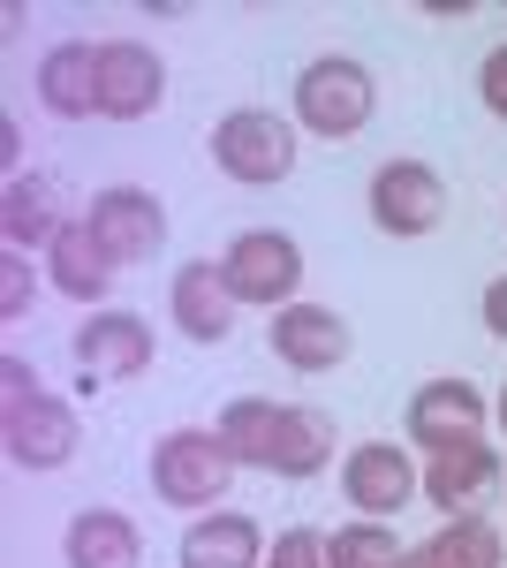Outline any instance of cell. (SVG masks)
Wrapping results in <instances>:
<instances>
[{
  "label": "cell",
  "mask_w": 507,
  "mask_h": 568,
  "mask_svg": "<svg viewBox=\"0 0 507 568\" xmlns=\"http://www.w3.org/2000/svg\"><path fill=\"white\" fill-rule=\"evenodd\" d=\"M0 447L16 470H61L77 455V409L45 394L23 356H0Z\"/></svg>",
  "instance_id": "cell-1"
},
{
  "label": "cell",
  "mask_w": 507,
  "mask_h": 568,
  "mask_svg": "<svg viewBox=\"0 0 507 568\" xmlns=\"http://www.w3.org/2000/svg\"><path fill=\"white\" fill-rule=\"evenodd\" d=\"M235 447L220 439V425H174V433L152 439V493L168 508H220L227 485H235Z\"/></svg>",
  "instance_id": "cell-2"
},
{
  "label": "cell",
  "mask_w": 507,
  "mask_h": 568,
  "mask_svg": "<svg viewBox=\"0 0 507 568\" xmlns=\"http://www.w3.org/2000/svg\"><path fill=\"white\" fill-rule=\"evenodd\" d=\"M296 122L273 114V106H235L212 122V168L243 190H265V182H288L296 175Z\"/></svg>",
  "instance_id": "cell-3"
},
{
  "label": "cell",
  "mask_w": 507,
  "mask_h": 568,
  "mask_svg": "<svg viewBox=\"0 0 507 568\" xmlns=\"http://www.w3.org/2000/svg\"><path fill=\"white\" fill-rule=\"evenodd\" d=\"M372 106H379V84H372V69L348 61V53H318L296 77V130L326 136V144L356 136L372 122Z\"/></svg>",
  "instance_id": "cell-4"
},
{
  "label": "cell",
  "mask_w": 507,
  "mask_h": 568,
  "mask_svg": "<svg viewBox=\"0 0 507 568\" xmlns=\"http://www.w3.org/2000/svg\"><path fill=\"white\" fill-rule=\"evenodd\" d=\"M220 273L235 288V304H257V311H288L303 288V243L281 235V227H243L227 251H220Z\"/></svg>",
  "instance_id": "cell-5"
},
{
  "label": "cell",
  "mask_w": 507,
  "mask_h": 568,
  "mask_svg": "<svg viewBox=\"0 0 507 568\" xmlns=\"http://www.w3.org/2000/svg\"><path fill=\"white\" fill-rule=\"evenodd\" d=\"M91 235L107 243V258L114 265H144L160 258V243H168V205L144 190V182H107V190H91Z\"/></svg>",
  "instance_id": "cell-6"
},
{
  "label": "cell",
  "mask_w": 507,
  "mask_h": 568,
  "mask_svg": "<svg viewBox=\"0 0 507 568\" xmlns=\"http://www.w3.org/2000/svg\"><path fill=\"white\" fill-rule=\"evenodd\" d=\"M447 220V182L439 168H424V160H386L379 175H372V227L394 235V243H409V235H432Z\"/></svg>",
  "instance_id": "cell-7"
},
{
  "label": "cell",
  "mask_w": 507,
  "mask_h": 568,
  "mask_svg": "<svg viewBox=\"0 0 507 568\" xmlns=\"http://www.w3.org/2000/svg\"><path fill=\"white\" fill-rule=\"evenodd\" d=\"M168 99V61L144 39H99V114L107 122H144Z\"/></svg>",
  "instance_id": "cell-8"
},
{
  "label": "cell",
  "mask_w": 507,
  "mask_h": 568,
  "mask_svg": "<svg viewBox=\"0 0 507 568\" xmlns=\"http://www.w3.org/2000/svg\"><path fill=\"white\" fill-rule=\"evenodd\" d=\"M341 493H348V508H364V516L379 524V516L409 508V500L424 493V470L409 463V447H394V439H364V447L341 455Z\"/></svg>",
  "instance_id": "cell-9"
},
{
  "label": "cell",
  "mask_w": 507,
  "mask_h": 568,
  "mask_svg": "<svg viewBox=\"0 0 507 568\" xmlns=\"http://www.w3.org/2000/svg\"><path fill=\"white\" fill-rule=\"evenodd\" d=\"M265 342H273V356H281L288 372H334L341 356L356 349V334H348V318H341L334 304H288V311H273Z\"/></svg>",
  "instance_id": "cell-10"
},
{
  "label": "cell",
  "mask_w": 507,
  "mask_h": 568,
  "mask_svg": "<svg viewBox=\"0 0 507 568\" xmlns=\"http://www.w3.org/2000/svg\"><path fill=\"white\" fill-rule=\"evenodd\" d=\"M168 304H174V326L197 342V349H220L227 334H235V288H227V273H220V258H190V265H174V288H168Z\"/></svg>",
  "instance_id": "cell-11"
},
{
  "label": "cell",
  "mask_w": 507,
  "mask_h": 568,
  "mask_svg": "<svg viewBox=\"0 0 507 568\" xmlns=\"http://www.w3.org/2000/svg\"><path fill=\"white\" fill-rule=\"evenodd\" d=\"M69 349L84 364V379H136V372H152V326L136 311H91L69 334Z\"/></svg>",
  "instance_id": "cell-12"
},
{
  "label": "cell",
  "mask_w": 507,
  "mask_h": 568,
  "mask_svg": "<svg viewBox=\"0 0 507 568\" xmlns=\"http://www.w3.org/2000/svg\"><path fill=\"white\" fill-rule=\"evenodd\" d=\"M485 417H493V402L469 387V379H432V387L409 394V439H417L424 455H439L455 439H477Z\"/></svg>",
  "instance_id": "cell-13"
},
{
  "label": "cell",
  "mask_w": 507,
  "mask_h": 568,
  "mask_svg": "<svg viewBox=\"0 0 507 568\" xmlns=\"http://www.w3.org/2000/svg\"><path fill=\"white\" fill-rule=\"evenodd\" d=\"M500 485V447H485L477 439H455V447H439L432 463H424V500L432 508H447V516H477V500Z\"/></svg>",
  "instance_id": "cell-14"
},
{
  "label": "cell",
  "mask_w": 507,
  "mask_h": 568,
  "mask_svg": "<svg viewBox=\"0 0 507 568\" xmlns=\"http://www.w3.org/2000/svg\"><path fill=\"white\" fill-rule=\"evenodd\" d=\"M39 106L53 122H91L99 114V45L61 39L39 53Z\"/></svg>",
  "instance_id": "cell-15"
},
{
  "label": "cell",
  "mask_w": 507,
  "mask_h": 568,
  "mask_svg": "<svg viewBox=\"0 0 507 568\" xmlns=\"http://www.w3.org/2000/svg\"><path fill=\"white\" fill-rule=\"evenodd\" d=\"M326 463H334V417L318 402H281L257 470H273V478H318Z\"/></svg>",
  "instance_id": "cell-16"
},
{
  "label": "cell",
  "mask_w": 507,
  "mask_h": 568,
  "mask_svg": "<svg viewBox=\"0 0 507 568\" xmlns=\"http://www.w3.org/2000/svg\"><path fill=\"white\" fill-rule=\"evenodd\" d=\"M69 227L53 175H8L0 190V243L8 251H53V235Z\"/></svg>",
  "instance_id": "cell-17"
},
{
  "label": "cell",
  "mask_w": 507,
  "mask_h": 568,
  "mask_svg": "<svg viewBox=\"0 0 507 568\" xmlns=\"http://www.w3.org/2000/svg\"><path fill=\"white\" fill-rule=\"evenodd\" d=\"M61 561L69 568H136L144 561V530L122 508H77L61 530Z\"/></svg>",
  "instance_id": "cell-18"
},
{
  "label": "cell",
  "mask_w": 507,
  "mask_h": 568,
  "mask_svg": "<svg viewBox=\"0 0 507 568\" xmlns=\"http://www.w3.org/2000/svg\"><path fill=\"white\" fill-rule=\"evenodd\" d=\"M45 265H53L45 281H53V288H61L69 304H91V311H99V296H107V281L122 273V265L107 258V243L91 235V220H84V213H77L69 227H61V235H53V251H45Z\"/></svg>",
  "instance_id": "cell-19"
},
{
  "label": "cell",
  "mask_w": 507,
  "mask_h": 568,
  "mask_svg": "<svg viewBox=\"0 0 507 568\" xmlns=\"http://www.w3.org/2000/svg\"><path fill=\"white\" fill-rule=\"evenodd\" d=\"M174 561L182 568H257L265 561V530L251 516H235V508H212V516H197V524L182 530Z\"/></svg>",
  "instance_id": "cell-20"
},
{
  "label": "cell",
  "mask_w": 507,
  "mask_h": 568,
  "mask_svg": "<svg viewBox=\"0 0 507 568\" xmlns=\"http://www.w3.org/2000/svg\"><path fill=\"white\" fill-rule=\"evenodd\" d=\"M424 568H500V524L493 516H447L424 546H409Z\"/></svg>",
  "instance_id": "cell-21"
},
{
  "label": "cell",
  "mask_w": 507,
  "mask_h": 568,
  "mask_svg": "<svg viewBox=\"0 0 507 568\" xmlns=\"http://www.w3.org/2000/svg\"><path fill=\"white\" fill-rule=\"evenodd\" d=\"M402 561H409V546L372 516H356V524H341L326 538V568H402Z\"/></svg>",
  "instance_id": "cell-22"
},
{
  "label": "cell",
  "mask_w": 507,
  "mask_h": 568,
  "mask_svg": "<svg viewBox=\"0 0 507 568\" xmlns=\"http://www.w3.org/2000/svg\"><path fill=\"white\" fill-rule=\"evenodd\" d=\"M273 417H281V402H265V394H235L227 409H220V439L235 447V463H265V439H273Z\"/></svg>",
  "instance_id": "cell-23"
},
{
  "label": "cell",
  "mask_w": 507,
  "mask_h": 568,
  "mask_svg": "<svg viewBox=\"0 0 507 568\" xmlns=\"http://www.w3.org/2000/svg\"><path fill=\"white\" fill-rule=\"evenodd\" d=\"M31 288H39L31 251H8V243H0V318H23V311H31Z\"/></svg>",
  "instance_id": "cell-24"
},
{
  "label": "cell",
  "mask_w": 507,
  "mask_h": 568,
  "mask_svg": "<svg viewBox=\"0 0 507 568\" xmlns=\"http://www.w3.org/2000/svg\"><path fill=\"white\" fill-rule=\"evenodd\" d=\"M273 568H326V530H311V524L281 530L273 538Z\"/></svg>",
  "instance_id": "cell-25"
},
{
  "label": "cell",
  "mask_w": 507,
  "mask_h": 568,
  "mask_svg": "<svg viewBox=\"0 0 507 568\" xmlns=\"http://www.w3.org/2000/svg\"><path fill=\"white\" fill-rule=\"evenodd\" d=\"M477 91H485V106L507 122V45H493L485 53V69H477Z\"/></svg>",
  "instance_id": "cell-26"
},
{
  "label": "cell",
  "mask_w": 507,
  "mask_h": 568,
  "mask_svg": "<svg viewBox=\"0 0 507 568\" xmlns=\"http://www.w3.org/2000/svg\"><path fill=\"white\" fill-rule=\"evenodd\" d=\"M477 318H485V334L507 342V273L500 281H485V296H477Z\"/></svg>",
  "instance_id": "cell-27"
},
{
  "label": "cell",
  "mask_w": 507,
  "mask_h": 568,
  "mask_svg": "<svg viewBox=\"0 0 507 568\" xmlns=\"http://www.w3.org/2000/svg\"><path fill=\"white\" fill-rule=\"evenodd\" d=\"M493 417H500V433H507V387H500V402H493Z\"/></svg>",
  "instance_id": "cell-28"
},
{
  "label": "cell",
  "mask_w": 507,
  "mask_h": 568,
  "mask_svg": "<svg viewBox=\"0 0 507 568\" xmlns=\"http://www.w3.org/2000/svg\"><path fill=\"white\" fill-rule=\"evenodd\" d=\"M402 568H424V561H417V554H409V561H402Z\"/></svg>",
  "instance_id": "cell-29"
}]
</instances>
